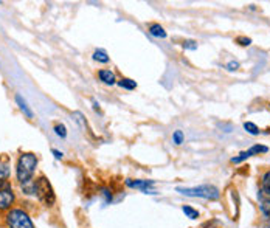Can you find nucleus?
<instances>
[{
	"label": "nucleus",
	"instance_id": "7",
	"mask_svg": "<svg viewBox=\"0 0 270 228\" xmlns=\"http://www.w3.org/2000/svg\"><path fill=\"white\" fill-rule=\"evenodd\" d=\"M126 185L131 186V188H138V189H144V191H148V188L152 186L154 182L152 180H135V182L134 180H128Z\"/></svg>",
	"mask_w": 270,
	"mask_h": 228
},
{
	"label": "nucleus",
	"instance_id": "10",
	"mask_svg": "<svg viewBox=\"0 0 270 228\" xmlns=\"http://www.w3.org/2000/svg\"><path fill=\"white\" fill-rule=\"evenodd\" d=\"M16 101H17V104L20 106V109H22V112L25 113V115H27L28 118H31V117H33V112H31V110L28 109L27 103H25V101L22 99V96H20V95H17V96H16Z\"/></svg>",
	"mask_w": 270,
	"mask_h": 228
},
{
	"label": "nucleus",
	"instance_id": "4",
	"mask_svg": "<svg viewBox=\"0 0 270 228\" xmlns=\"http://www.w3.org/2000/svg\"><path fill=\"white\" fill-rule=\"evenodd\" d=\"M7 222H8L10 228H34L31 219L22 210H13V211H10L8 216H7Z\"/></svg>",
	"mask_w": 270,
	"mask_h": 228
},
{
	"label": "nucleus",
	"instance_id": "13",
	"mask_svg": "<svg viewBox=\"0 0 270 228\" xmlns=\"http://www.w3.org/2000/svg\"><path fill=\"white\" fill-rule=\"evenodd\" d=\"M8 174H10V169H8V166H5V165H0V186L4 185V182L7 180Z\"/></svg>",
	"mask_w": 270,
	"mask_h": 228
},
{
	"label": "nucleus",
	"instance_id": "1",
	"mask_svg": "<svg viewBox=\"0 0 270 228\" xmlns=\"http://www.w3.org/2000/svg\"><path fill=\"white\" fill-rule=\"evenodd\" d=\"M36 165H37V159H36L34 154H30V152L22 154L19 162H17V179H19V182H22L23 185L28 183L30 179L34 174Z\"/></svg>",
	"mask_w": 270,
	"mask_h": 228
},
{
	"label": "nucleus",
	"instance_id": "16",
	"mask_svg": "<svg viewBox=\"0 0 270 228\" xmlns=\"http://www.w3.org/2000/svg\"><path fill=\"white\" fill-rule=\"evenodd\" d=\"M244 128H246V131L249 132V134H252V135H258L259 134V129L256 128V124H253V123H244Z\"/></svg>",
	"mask_w": 270,
	"mask_h": 228
},
{
	"label": "nucleus",
	"instance_id": "5",
	"mask_svg": "<svg viewBox=\"0 0 270 228\" xmlns=\"http://www.w3.org/2000/svg\"><path fill=\"white\" fill-rule=\"evenodd\" d=\"M259 152H267V147H265V146H259V144H256V146L250 147L249 150H246V152H241V154H239V157L231 159V162H233V163H239V162H242V160H246V159L252 157L253 154H259Z\"/></svg>",
	"mask_w": 270,
	"mask_h": 228
},
{
	"label": "nucleus",
	"instance_id": "21",
	"mask_svg": "<svg viewBox=\"0 0 270 228\" xmlns=\"http://www.w3.org/2000/svg\"><path fill=\"white\" fill-rule=\"evenodd\" d=\"M238 42H241V45H250V39H249V37H239V39H238Z\"/></svg>",
	"mask_w": 270,
	"mask_h": 228
},
{
	"label": "nucleus",
	"instance_id": "19",
	"mask_svg": "<svg viewBox=\"0 0 270 228\" xmlns=\"http://www.w3.org/2000/svg\"><path fill=\"white\" fill-rule=\"evenodd\" d=\"M55 131H56V134H58L59 137H65V135H67V132H65V128H64L62 124H58V126L55 128Z\"/></svg>",
	"mask_w": 270,
	"mask_h": 228
},
{
	"label": "nucleus",
	"instance_id": "9",
	"mask_svg": "<svg viewBox=\"0 0 270 228\" xmlns=\"http://www.w3.org/2000/svg\"><path fill=\"white\" fill-rule=\"evenodd\" d=\"M149 33H151L152 36H156V37H166V33H165V30H163L160 25H157V23L151 25V28H149Z\"/></svg>",
	"mask_w": 270,
	"mask_h": 228
},
{
	"label": "nucleus",
	"instance_id": "15",
	"mask_svg": "<svg viewBox=\"0 0 270 228\" xmlns=\"http://www.w3.org/2000/svg\"><path fill=\"white\" fill-rule=\"evenodd\" d=\"M183 213L189 217V219H198L199 217V213L196 210H192L191 207H183Z\"/></svg>",
	"mask_w": 270,
	"mask_h": 228
},
{
	"label": "nucleus",
	"instance_id": "11",
	"mask_svg": "<svg viewBox=\"0 0 270 228\" xmlns=\"http://www.w3.org/2000/svg\"><path fill=\"white\" fill-rule=\"evenodd\" d=\"M262 193L270 196V171L264 174L262 177Z\"/></svg>",
	"mask_w": 270,
	"mask_h": 228
},
{
	"label": "nucleus",
	"instance_id": "2",
	"mask_svg": "<svg viewBox=\"0 0 270 228\" xmlns=\"http://www.w3.org/2000/svg\"><path fill=\"white\" fill-rule=\"evenodd\" d=\"M177 191L188 197H202V199H217L219 197V189L210 185H202L196 188H177Z\"/></svg>",
	"mask_w": 270,
	"mask_h": 228
},
{
	"label": "nucleus",
	"instance_id": "8",
	"mask_svg": "<svg viewBox=\"0 0 270 228\" xmlns=\"http://www.w3.org/2000/svg\"><path fill=\"white\" fill-rule=\"evenodd\" d=\"M100 78L106 84H113L115 83V74L110 70H101L100 71Z\"/></svg>",
	"mask_w": 270,
	"mask_h": 228
},
{
	"label": "nucleus",
	"instance_id": "20",
	"mask_svg": "<svg viewBox=\"0 0 270 228\" xmlns=\"http://www.w3.org/2000/svg\"><path fill=\"white\" fill-rule=\"evenodd\" d=\"M183 47H185V48H189V50H196V48H198V44L192 42V41H186V42L183 44Z\"/></svg>",
	"mask_w": 270,
	"mask_h": 228
},
{
	"label": "nucleus",
	"instance_id": "14",
	"mask_svg": "<svg viewBox=\"0 0 270 228\" xmlns=\"http://www.w3.org/2000/svg\"><path fill=\"white\" fill-rule=\"evenodd\" d=\"M93 58H95L96 61H100V62H109V58H107L106 52H103V50H96V52L93 53Z\"/></svg>",
	"mask_w": 270,
	"mask_h": 228
},
{
	"label": "nucleus",
	"instance_id": "23",
	"mask_svg": "<svg viewBox=\"0 0 270 228\" xmlns=\"http://www.w3.org/2000/svg\"><path fill=\"white\" fill-rule=\"evenodd\" d=\"M53 154H55L56 159H62V152H59V150H53Z\"/></svg>",
	"mask_w": 270,
	"mask_h": 228
},
{
	"label": "nucleus",
	"instance_id": "18",
	"mask_svg": "<svg viewBox=\"0 0 270 228\" xmlns=\"http://www.w3.org/2000/svg\"><path fill=\"white\" fill-rule=\"evenodd\" d=\"M182 141H183V134H182V131H176V132H174V143H176V144H182Z\"/></svg>",
	"mask_w": 270,
	"mask_h": 228
},
{
	"label": "nucleus",
	"instance_id": "17",
	"mask_svg": "<svg viewBox=\"0 0 270 228\" xmlns=\"http://www.w3.org/2000/svg\"><path fill=\"white\" fill-rule=\"evenodd\" d=\"M261 210L265 216L270 217V200L268 199H261Z\"/></svg>",
	"mask_w": 270,
	"mask_h": 228
},
{
	"label": "nucleus",
	"instance_id": "6",
	"mask_svg": "<svg viewBox=\"0 0 270 228\" xmlns=\"http://www.w3.org/2000/svg\"><path fill=\"white\" fill-rule=\"evenodd\" d=\"M13 202H14V194L11 189H2L0 191V210L10 208Z\"/></svg>",
	"mask_w": 270,
	"mask_h": 228
},
{
	"label": "nucleus",
	"instance_id": "22",
	"mask_svg": "<svg viewBox=\"0 0 270 228\" xmlns=\"http://www.w3.org/2000/svg\"><path fill=\"white\" fill-rule=\"evenodd\" d=\"M227 67H228V70H236V68L239 67V64H238V62H230Z\"/></svg>",
	"mask_w": 270,
	"mask_h": 228
},
{
	"label": "nucleus",
	"instance_id": "3",
	"mask_svg": "<svg viewBox=\"0 0 270 228\" xmlns=\"http://www.w3.org/2000/svg\"><path fill=\"white\" fill-rule=\"evenodd\" d=\"M34 193L41 202H44L45 205H53L55 204V193L53 188L50 185V182L45 177L37 179L34 183Z\"/></svg>",
	"mask_w": 270,
	"mask_h": 228
},
{
	"label": "nucleus",
	"instance_id": "12",
	"mask_svg": "<svg viewBox=\"0 0 270 228\" xmlns=\"http://www.w3.org/2000/svg\"><path fill=\"white\" fill-rule=\"evenodd\" d=\"M120 87H123V89H128V90H132V89H135L137 87V84H135V81H132V80H121L120 83Z\"/></svg>",
	"mask_w": 270,
	"mask_h": 228
}]
</instances>
